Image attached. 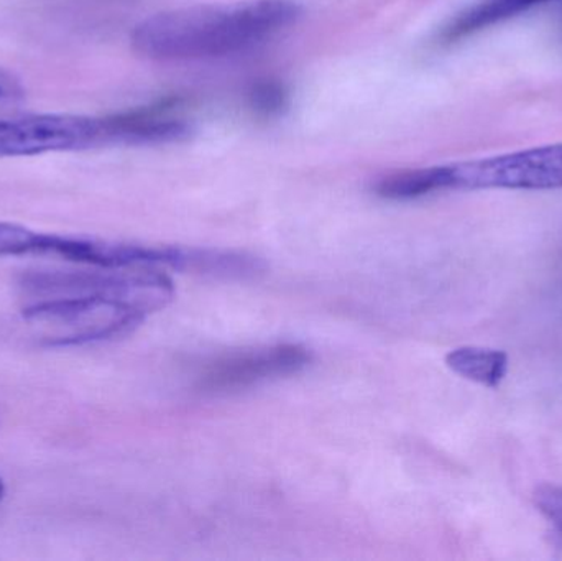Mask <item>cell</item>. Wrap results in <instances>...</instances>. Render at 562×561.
I'll list each match as a JSON object with an SVG mask.
<instances>
[{"mask_svg":"<svg viewBox=\"0 0 562 561\" xmlns=\"http://www.w3.org/2000/svg\"><path fill=\"white\" fill-rule=\"evenodd\" d=\"M102 145H105L102 117L40 114L0 121V158L85 150Z\"/></svg>","mask_w":562,"mask_h":561,"instance_id":"277c9868","label":"cell"},{"mask_svg":"<svg viewBox=\"0 0 562 561\" xmlns=\"http://www.w3.org/2000/svg\"><path fill=\"white\" fill-rule=\"evenodd\" d=\"M249 105L257 114L267 117L279 115L288 105L286 88L281 82L270 79L256 82L249 91Z\"/></svg>","mask_w":562,"mask_h":561,"instance_id":"9c48e42d","label":"cell"},{"mask_svg":"<svg viewBox=\"0 0 562 561\" xmlns=\"http://www.w3.org/2000/svg\"><path fill=\"white\" fill-rule=\"evenodd\" d=\"M408 188L415 198L439 191L557 190L562 188V144L416 168L409 170Z\"/></svg>","mask_w":562,"mask_h":561,"instance_id":"7a4b0ae2","label":"cell"},{"mask_svg":"<svg viewBox=\"0 0 562 561\" xmlns=\"http://www.w3.org/2000/svg\"><path fill=\"white\" fill-rule=\"evenodd\" d=\"M5 496V484H3L2 478H0V501Z\"/></svg>","mask_w":562,"mask_h":561,"instance_id":"7c38bea8","label":"cell"},{"mask_svg":"<svg viewBox=\"0 0 562 561\" xmlns=\"http://www.w3.org/2000/svg\"><path fill=\"white\" fill-rule=\"evenodd\" d=\"M535 506L562 539V486L541 484L533 493Z\"/></svg>","mask_w":562,"mask_h":561,"instance_id":"30bf717a","label":"cell"},{"mask_svg":"<svg viewBox=\"0 0 562 561\" xmlns=\"http://www.w3.org/2000/svg\"><path fill=\"white\" fill-rule=\"evenodd\" d=\"M25 98V89L12 72L0 68V102H16Z\"/></svg>","mask_w":562,"mask_h":561,"instance_id":"8fae6325","label":"cell"},{"mask_svg":"<svg viewBox=\"0 0 562 561\" xmlns=\"http://www.w3.org/2000/svg\"><path fill=\"white\" fill-rule=\"evenodd\" d=\"M311 352L301 345H276L224 356L201 375L200 388L213 394L240 391L270 379L297 374L311 362Z\"/></svg>","mask_w":562,"mask_h":561,"instance_id":"5b68a950","label":"cell"},{"mask_svg":"<svg viewBox=\"0 0 562 561\" xmlns=\"http://www.w3.org/2000/svg\"><path fill=\"white\" fill-rule=\"evenodd\" d=\"M105 145L170 144L187 138L191 125L170 112V105L135 109L102 117Z\"/></svg>","mask_w":562,"mask_h":561,"instance_id":"8992f818","label":"cell"},{"mask_svg":"<svg viewBox=\"0 0 562 561\" xmlns=\"http://www.w3.org/2000/svg\"><path fill=\"white\" fill-rule=\"evenodd\" d=\"M446 366L462 379L497 389L508 374L510 359L501 349L479 348V346H462L452 349L446 356Z\"/></svg>","mask_w":562,"mask_h":561,"instance_id":"ba28073f","label":"cell"},{"mask_svg":"<svg viewBox=\"0 0 562 561\" xmlns=\"http://www.w3.org/2000/svg\"><path fill=\"white\" fill-rule=\"evenodd\" d=\"M548 0H481L468 7L442 29V42H458L482 30L491 29L505 20L528 12Z\"/></svg>","mask_w":562,"mask_h":561,"instance_id":"52a82bcc","label":"cell"},{"mask_svg":"<svg viewBox=\"0 0 562 561\" xmlns=\"http://www.w3.org/2000/svg\"><path fill=\"white\" fill-rule=\"evenodd\" d=\"M300 16L301 7L291 0L187 7L138 23L132 46L138 55L160 61L223 58L266 43Z\"/></svg>","mask_w":562,"mask_h":561,"instance_id":"6da1fadb","label":"cell"},{"mask_svg":"<svg viewBox=\"0 0 562 561\" xmlns=\"http://www.w3.org/2000/svg\"><path fill=\"white\" fill-rule=\"evenodd\" d=\"M29 325L45 328L43 346H75L117 338L137 328L147 313L132 303L111 296H58L26 306L22 313Z\"/></svg>","mask_w":562,"mask_h":561,"instance_id":"3957f363","label":"cell"}]
</instances>
